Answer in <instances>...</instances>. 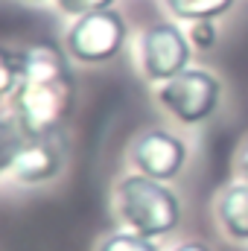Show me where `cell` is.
Returning a JSON list of instances; mask_svg holds the SVG:
<instances>
[{
    "label": "cell",
    "instance_id": "6da1fadb",
    "mask_svg": "<svg viewBox=\"0 0 248 251\" xmlns=\"http://www.w3.org/2000/svg\"><path fill=\"white\" fill-rule=\"evenodd\" d=\"M73 94L76 88L67 56L56 44H35L26 50V79L9 105L26 134L50 137L70 114Z\"/></svg>",
    "mask_w": 248,
    "mask_h": 251
},
{
    "label": "cell",
    "instance_id": "7a4b0ae2",
    "mask_svg": "<svg viewBox=\"0 0 248 251\" xmlns=\"http://www.w3.org/2000/svg\"><path fill=\"white\" fill-rule=\"evenodd\" d=\"M117 213L125 225L143 237H167L181 222L178 196L167 187V181L149 178L143 173H131L117 181Z\"/></svg>",
    "mask_w": 248,
    "mask_h": 251
},
{
    "label": "cell",
    "instance_id": "3957f363",
    "mask_svg": "<svg viewBox=\"0 0 248 251\" xmlns=\"http://www.w3.org/2000/svg\"><path fill=\"white\" fill-rule=\"evenodd\" d=\"M219 97H222L219 79L198 67H187L158 88V102L184 126H198L210 120L219 108Z\"/></svg>",
    "mask_w": 248,
    "mask_h": 251
},
{
    "label": "cell",
    "instance_id": "277c9868",
    "mask_svg": "<svg viewBox=\"0 0 248 251\" xmlns=\"http://www.w3.org/2000/svg\"><path fill=\"white\" fill-rule=\"evenodd\" d=\"M125 44V21L117 9H99L76 18L67 32V56L85 64L111 62Z\"/></svg>",
    "mask_w": 248,
    "mask_h": 251
},
{
    "label": "cell",
    "instance_id": "5b68a950",
    "mask_svg": "<svg viewBox=\"0 0 248 251\" xmlns=\"http://www.w3.org/2000/svg\"><path fill=\"white\" fill-rule=\"evenodd\" d=\"M140 64L146 79L170 82L190 67V41L175 24H155L140 35Z\"/></svg>",
    "mask_w": 248,
    "mask_h": 251
},
{
    "label": "cell",
    "instance_id": "8992f818",
    "mask_svg": "<svg viewBox=\"0 0 248 251\" xmlns=\"http://www.w3.org/2000/svg\"><path fill=\"white\" fill-rule=\"evenodd\" d=\"M131 164L149 178L173 181L187 164V146L167 128H146L131 143Z\"/></svg>",
    "mask_w": 248,
    "mask_h": 251
},
{
    "label": "cell",
    "instance_id": "52a82bcc",
    "mask_svg": "<svg viewBox=\"0 0 248 251\" xmlns=\"http://www.w3.org/2000/svg\"><path fill=\"white\" fill-rule=\"evenodd\" d=\"M62 146L56 143V134L50 137H26L9 161H3V173H9L21 184H41L59 176L62 170Z\"/></svg>",
    "mask_w": 248,
    "mask_h": 251
},
{
    "label": "cell",
    "instance_id": "ba28073f",
    "mask_svg": "<svg viewBox=\"0 0 248 251\" xmlns=\"http://www.w3.org/2000/svg\"><path fill=\"white\" fill-rule=\"evenodd\" d=\"M216 219H219L222 231L231 240L248 243V181L228 184V187L219 193Z\"/></svg>",
    "mask_w": 248,
    "mask_h": 251
},
{
    "label": "cell",
    "instance_id": "9c48e42d",
    "mask_svg": "<svg viewBox=\"0 0 248 251\" xmlns=\"http://www.w3.org/2000/svg\"><path fill=\"white\" fill-rule=\"evenodd\" d=\"M167 9L181 18V21H213L219 15H225L237 0H164Z\"/></svg>",
    "mask_w": 248,
    "mask_h": 251
},
{
    "label": "cell",
    "instance_id": "30bf717a",
    "mask_svg": "<svg viewBox=\"0 0 248 251\" xmlns=\"http://www.w3.org/2000/svg\"><path fill=\"white\" fill-rule=\"evenodd\" d=\"M26 79V50L15 53V50H3L0 53V97L6 102H12V97L21 91Z\"/></svg>",
    "mask_w": 248,
    "mask_h": 251
},
{
    "label": "cell",
    "instance_id": "8fae6325",
    "mask_svg": "<svg viewBox=\"0 0 248 251\" xmlns=\"http://www.w3.org/2000/svg\"><path fill=\"white\" fill-rule=\"evenodd\" d=\"M99 251H161L152 237H143L137 231H114L102 240Z\"/></svg>",
    "mask_w": 248,
    "mask_h": 251
},
{
    "label": "cell",
    "instance_id": "7c38bea8",
    "mask_svg": "<svg viewBox=\"0 0 248 251\" xmlns=\"http://www.w3.org/2000/svg\"><path fill=\"white\" fill-rule=\"evenodd\" d=\"M59 9L70 18H82V15H91V12H99V9H111L114 0H56Z\"/></svg>",
    "mask_w": 248,
    "mask_h": 251
},
{
    "label": "cell",
    "instance_id": "4fadbf2b",
    "mask_svg": "<svg viewBox=\"0 0 248 251\" xmlns=\"http://www.w3.org/2000/svg\"><path fill=\"white\" fill-rule=\"evenodd\" d=\"M190 41L198 50H210L216 44V26H213V21H193L190 24Z\"/></svg>",
    "mask_w": 248,
    "mask_h": 251
},
{
    "label": "cell",
    "instance_id": "5bb4252c",
    "mask_svg": "<svg viewBox=\"0 0 248 251\" xmlns=\"http://www.w3.org/2000/svg\"><path fill=\"white\" fill-rule=\"evenodd\" d=\"M237 173H240L243 181H248V140L243 143V149H240V155H237Z\"/></svg>",
    "mask_w": 248,
    "mask_h": 251
},
{
    "label": "cell",
    "instance_id": "9a60e30c",
    "mask_svg": "<svg viewBox=\"0 0 248 251\" xmlns=\"http://www.w3.org/2000/svg\"><path fill=\"white\" fill-rule=\"evenodd\" d=\"M173 251H213V249L204 246V243H181V246H175Z\"/></svg>",
    "mask_w": 248,
    "mask_h": 251
}]
</instances>
